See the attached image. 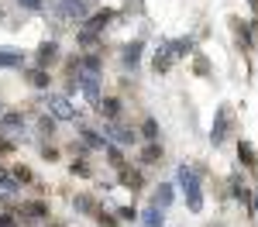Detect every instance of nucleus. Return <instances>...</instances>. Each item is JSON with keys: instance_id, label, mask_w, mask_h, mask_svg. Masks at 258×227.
<instances>
[{"instance_id": "1", "label": "nucleus", "mask_w": 258, "mask_h": 227, "mask_svg": "<svg viewBox=\"0 0 258 227\" xmlns=\"http://www.w3.org/2000/svg\"><path fill=\"white\" fill-rule=\"evenodd\" d=\"M186 52H189V41H186V38H182V41H165V45L159 48V55H155V69L165 72V69H169L176 59H182Z\"/></svg>"}, {"instance_id": "2", "label": "nucleus", "mask_w": 258, "mask_h": 227, "mask_svg": "<svg viewBox=\"0 0 258 227\" xmlns=\"http://www.w3.org/2000/svg\"><path fill=\"white\" fill-rule=\"evenodd\" d=\"M48 110H52L55 121H76V114H80L76 103L69 100L66 93H52V97H48Z\"/></svg>"}, {"instance_id": "3", "label": "nucleus", "mask_w": 258, "mask_h": 227, "mask_svg": "<svg viewBox=\"0 0 258 227\" xmlns=\"http://www.w3.org/2000/svg\"><path fill=\"white\" fill-rule=\"evenodd\" d=\"M52 11L62 21H86V0H52Z\"/></svg>"}, {"instance_id": "4", "label": "nucleus", "mask_w": 258, "mask_h": 227, "mask_svg": "<svg viewBox=\"0 0 258 227\" xmlns=\"http://www.w3.org/2000/svg\"><path fill=\"white\" fill-rule=\"evenodd\" d=\"M103 138H107V141H114V144H138V134H135L131 127H124L120 121H107Z\"/></svg>"}, {"instance_id": "5", "label": "nucleus", "mask_w": 258, "mask_h": 227, "mask_svg": "<svg viewBox=\"0 0 258 227\" xmlns=\"http://www.w3.org/2000/svg\"><path fill=\"white\" fill-rule=\"evenodd\" d=\"M227 131H231V110L220 107L217 121H214V131H210V144H220L224 138H227Z\"/></svg>"}, {"instance_id": "6", "label": "nucleus", "mask_w": 258, "mask_h": 227, "mask_svg": "<svg viewBox=\"0 0 258 227\" xmlns=\"http://www.w3.org/2000/svg\"><path fill=\"white\" fill-rule=\"evenodd\" d=\"M110 18H114V11H110V7H103V11H97V14H90V18L83 21V31H93V35H100V31L110 24Z\"/></svg>"}, {"instance_id": "7", "label": "nucleus", "mask_w": 258, "mask_h": 227, "mask_svg": "<svg viewBox=\"0 0 258 227\" xmlns=\"http://www.w3.org/2000/svg\"><path fill=\"white\" fill-rule=\"evenodd\" d=\"M55 59H59V45H55V41H41V48H38V69L55 65Z\"/></svg>"}, {"instance_id": "8", "label": "nucleus", "mask_w": 258, "mask_h": 227, "mask_svg": "<svg viewBox=\"0 0 258 227\" xmlns=\"http://www.w3.org/2000/svg\"><path fill=\"white\" fill-rule=\"evenodd\" d=\"M176 172H179V186H182L186 193H200V176L189 169V165H179Z\"/></svg>"}, {"instance_id": "9", "label": "nucleus", "mask_w": 258, "mask_h": 227, "mask_svg": "<svg viewBox=\"0 0 258 227\" xmlns=\"http://www.w3.org/2000/svg\"><path fill=\"white\" fill-rule=\"evenodd\" d=\"M21 59H24V55H21L18 48H0V65H4V69H18Z\"/></svg>"}, {"instance_id": "10", "label": "nucleus", "mask_w": 258, "mask_h": 227, "mask_svg": "<svg viewBox=\"0 0 258 227\" xmlns=\"http://www.w3.org/2000/svg\"><path fill=\"white\" fill-rule=\"evenodd\" d=\"M80 141H83V148H103V134H97V131H90V127H83L80 131Z\"/></svg>"}, {"instance_id": "11", "label": "nucleus", "mask_w": 258, "mask_h": 227, "mask_svg": "<svg viewBox=\"0 0 258 227\" xmlns=\"http://www.w3.org/2000/svg\"><path fill=\"white\" fill-rule=\"evenodd\" d=\"M169 203H172V183H162L159 189H155V200H152V206H159V210H162V206H169Z\"/></svg>"}, {"instance_id": "12", "label": "nucleus", "mask_w": 258, "mask_h": 227, "mask_svg": "<svg viewBox=\"0 0 258 227\" xmlns=\"http://www.w3.org/2000/svg\"><path fill=\"white\" fill-rule=\"evenodd\" d=\"M141 59V41H131L127 48H124V69H135Z\"/></svg>"}, {"instance_id": "13", "label": "nucleus", "mask_w": 258, "mask_h": 227, "mask_svg": "<svg viewBox=\"0 0 258 227\" xmlns=\"http://www.w3.org/2000/svg\"><path fill=\"white\" fill-rule=\"evenodd\" d=\"M0 127L4 131H24V117L21 114H0Z\"/></svg>"}, {"instance_id": "14", "label": "nucleus", "mask_w": 258, "mask_h": 227, "mask_svg": "<svg viewBox=\"0 0 258 227\" xmlns=\"http://www.w3.org/2000/svg\"><path fill=\"white\" fill-rule=\"evenodd\" d=\"M141 227H162V210L159 206H148L141 213Z\"/></svg>"}, {"instance_id": "15", "label": "nucleus", "mask_w": 258, "mask_h": 227, "mask_svg": "<svg viewBox=\"0 0 258 227\" xmlns=\"http://www.w3.org/2000/svg\"><path fill=\"white\" fill-rule=\"evenodd\" d=\"M162 159V144L159 141H148L145 148H141V162H159Z\"/></svg>"}, {"instance_id": "16", "label": "nucleus", "mask_w": 258, "mask_h": 227, "mask_svg": "<svg viewBox=\"0 0 258 227\" xmlns=\"http://www.w3.org/2000/svg\"><path fill=\"white\" fill-rule=\"evenodd\" d=\"M120 179H124V186L138 189V186H141V172H135L131 165H120Z\"/></svg>"}, {"instance_id": "17", "label": "nucleus", "mask_w": 258, "mask_h": 227, "mask_svg": "<svg viewBox=\"0 0 258 227\" xmlns=\"http://www.w3.org/2000/svg\"><path fill=\"white\" fill-rule=\"evenodd\" d=\"M238 155H241V162L248 165V169H255V165H258V155L251 152V148H248V141H241V144H238Z\"/></svg>"}, {"instance_id": "18", "label": "nucleus", "mask_w": 258, "mask_h": 227, "mask_svg": "<svg viewBox=\"0 0 258 227\" xmlns=\"http://www.w3.org/2000/svg\"><path fill=\"white\" fill-rule=\"evenodd\" d=\"M100 110H103V117H107V121H117L120 100H103V103H100Z\"/></svg>"}, {"instance_id": "19", "label": "nucleus", "mask_w": 258, "mask_h": 227, "mask_svg": "<svg viewBox=\"0 0 258 227\" xmlns=\"http://www.w3.org/2000/svg\"><path fill=\"white\" fill-rule=\"evenodd\" d=\"M24 217H28V220H45V206L41 203H24Z\"/></svg>"}, {"instance_id": "20", "label": "nucleus", "mask_w": 258, "mask_h": 227, "mask_svg": "<svg viewBox=\"0 0 258 227\" xmlns=\"http://www.w3.org/2000/svg\"><path fill=\"white\" fill-rule=\"evenodd\" d=\"M141 134H145V141H155V138H159V124L148 117V121L141 124Z\"/></svg>"}, {"instance_id": "21", "label": "nucleus", "mask_w": 258, "mask_h": 227, "mask_svg": "<svg viewBox=\"0 0 258 227\" xmlns=\"http://www.w3.org/2000/svg\"><path fill=\"white\" fill-rule=\"evenodd\" d=\"M28 80L35 83L38 90H45V86H48V72H45V69H31V72H28Z\"/></svg>"}, {"instance_id": "22", "label": "nucleus", "mask_w": 258, "mask_h": 227, "mask_svg": "<svg viewBox=\"0 0 258 227\" xmlns=\"http://www.w3.org/2000/svg\"><path fill=\"white\" fill-rule=\"evenodd\" d=\"M0 193H7V196H18V179H11V176H0Z\"/></svg>"}, {"instance_id": "23", "label": "nucleus", "mask_w": 258, "mask_h": 227, "mask_svg": "<svg viewBox=\"0 0 258 227\" xmlns=\"http://www.w3.org/2000/svg\"><path fill=\"white\" fill-rule=\"evenodd\" d=\"M107 159H110V162L117 165V169L124 165V159H120V148H117V144H107Z\"/></svg>"}, {"instance_id": "24", "label": "nucleus", "mask_w": 258, "mask_h": 227, "mask_svg": "<svg viewBox=\"0 0 258 227\" xmlns=\"http://www.w3.org/2000/svg\"><path fill=\"white\" fill-rule=\"evenodd\" d=\"M97 38H100V35H93V31H80V48H83V45H86V48H93Z\"/></svg>"}, {"instance_id": "25", "label": "nucleus", "mask_w": 258, "mask_h": 227, "mask_svg": "<svg viewBox=\"0 0 258 227\" xmlns=\"http://www.w3.org/2000/svg\"><path fill=\"white\" fill-rule=\"evenodd\" d=\"M14 179H18V183H31V169H24V165H14Z\"/></svg>"}, {"instance_id": "26", "label": "nucleus", "mask_w": 258, "mask_h": 227, "mask_svg": "<svg viewBox=\"0 0 258 227\" xmlns=\"http://www.w3.org/2000/svg\"><path fill=\"white\" fill-rule=\"evenodd\" d=\"M73 176H90V165L86 162H73Z\"/></svg>"}, {"instance_id": "27", "label": "nucleus", "mask_w": 258, "mask_h": 227, "mask_svg": "<svg viewBox=\"0 0 258 227\" xmlns=\"http://www.w3.org/2000/svg\"><path fill=\"white\" fill-rule=\"evenodd\" d=\"M76 206H80V210H86V213H93V210H97V206H93V200H83V196L76 200Z\"/></svg>"}, {"instance_id": "28", "label": "nucleus", "mask_w": 258, "mask_h": 227, "mask_svg": "<svg viewBox=\"0 0 258 227\" xmlns=\"http://www.w3.org/2000/svg\"><path fill=\"white\" fill-rule=\"evenodd\" d=\"M21 7H28V11H41V0H18Z\"/></svg>"}, {"instance_id": "29", "label": "nucleus", "mask_w": 258, "mask_h": 227, "mask_svg": "<svg viewBox=\"0 0 258 227\" xmlns=\"http://www.w3.org/2000/svg\"><path fill=\"white\" fill-rule=\"evenodd\" d=\"M0 227H18V224H14V217H7V213H4V217H0Z\"/></svg>"}, {"instance_id": "30", "label": "nucleus", "mask_w": 258, "mask_h": 227, "mask_svg": "<svg viewBox=\"0 0 258 227\" xmlns=\"http://www.w3.org/2000/svg\"><path fill=\"white\" fill-rule=\"evenodd\" d=\"M251 206H255V210H258V189H255V193H251Z\"/></svg>"}]
</instances>
